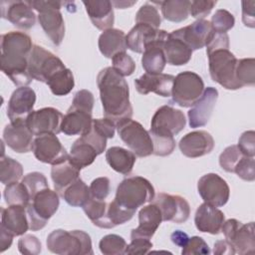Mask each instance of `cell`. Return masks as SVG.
Segmentation results:
<instances>
[{
  "mask_svg": "<svg viewBox=\"0 0 255 255\" xmlns=\"http://www.w3.org/2000/svg\"><path fill=\"white\" fill-rule=\"evenodd\" d=\"M33 47L30 36L24 32L1 35V71L18 87H26L33 80L28 71Z\"/></svg>",
  "mask_w": 255,
  "mask_h": 255,
  "instance_id": "1",
  "label": "cell"
},
{
  "mask_svg": "<svg viewBox=\"0 0 255 255\" xmlns=\"http://www.w3.org/2000/svg\"><path fill=\"white\" fill-rule=\"evenodd\" d=\"M97 84L105 118L116 124L124 119H130L132 107L129 102L128 85L125 78L112 67H107L99 73Z\"/></svg>",
  "mask_w": 255,
  "mask_h": 255,
  "instance_id": "2",
  "label": "cell"
},
{
  "mask_svg": "<svg viewBox=\"0 0 255 255\" xmlns=\"http://www.w3.org/2000/svg\"><path fill=\"white\" fill-rule=\"evenodd\" d=\"M154 198L152 184L142 176H129L118 185L115 201L123 208L134 212Z\"/></svg>",
  "mask_w": 255,
  "mask_h": 255,
  "instance_id": "3",
  "label": "cell"
},
{
  "mask_svg": "<svg viewBox=\"0 0 255 255\" xmlns=\"http://www.w3.org/2000/svg\"><path fill=\"white\" fill-rule=\"evenodd\" d=\"M47 248L59 255H93L92 240L83 230L66 231L56 229L47 237Z\"/></svg>",
  "mask_w": 255,
  "mask_h": 255,
  "instance_id": "4",
  "label": "cell"
},
{
  "mask_svg": "<svg viewBox=\"0 0 255 255\" xmlns=\"http://www.w3.org/2000/svg\"><path fill=\"white\" fill-rule=\"evenodd\" d=\"M30 6L39 12L38 21L44 32L56 46L61 45L65 36V22L60 9L65 2L61 1H28Z\"/></svg>",
  "mask_w": 255,
  "mask_h": 255,
  "instance_id": "5",
  "label": "cell"
},
{
  "mask_svg": "<svg viewBox=\"0 0 255 255\" xmlns=\"http://www.w3.org/2000/svg\"><path fill=\"white\" fill-rule=\"evenodd\" d=\"M211 79L226 90H238L242 87L236 79L237 58L229 49L215 50L207 54Z\"/></svg>",
  "mask_w": 255,
  "mask_h": 255,
  "instance_id": "6",
  "label": "cell"
},
{
  "mask_svg": "<svg viewBox=\"0 0 255 255\" xmlns=\"http://www.w3.org/2000/svg\"><path fill=\"white\" fill-rule=\"evenodd\" d=\"M59 204V194L56 190L47 187L36 193L26 207L30 229L38 231L44 228L48 220L58 210Z\"/></svg>",
  "mask_w": 255,
  "mask_h": 255,
  "instance_id": "7",
  "label": "cell"
},
{
  "mask_svg": "<svg viewBox=\"0 0 255 255\" xmlns=\"http://www.w3.org/2000/svg\"><path fill=\"white\" fill-rule=\"evenodd\" d=\"M122 140L135 156L145 157L153 154V143L149 132L136 121L124 119L116 124Z\"/></svg>",
  "mask_w": 255,
  "mask_h": 255,
  "instance_id": "8",
  "label": "cell"
},
{
  "mask_svg": "<svg viewBox=\"0 0 255 255\" xmlns=\"http://www.w3.org/2000/svg\"><path fill=\"white\" fill-rule=\"evenodd\" d=\"M202 78L194 72L184 71L174 77L171 91V102L182 107H192L204 91Z\"/></svg>",
  "mask_w": 255,
  "mask_h": 255,
  "instance_id": "9",
  "label": "cell"
},
{
  "mask_svg": "<svg viewBox=\"0 0 255 255\" xmlns=\"http://www.w3.org/2000/svg\"><path fill=\"white\" fill-rule=\"evenodd\" d=\"M185 125L184 114L180 110L165 105L154 113L148 132L150 136L173 137L185 128Z\"/></svg>",
  "mask_w": 255,
  "mask_h": 255,
  "instance_id": "10",
  "label": "cell"
},
{
  "mask_svg": "<svg viewBox=\"0 0 255 255\" xmlns=\"http://www.w3.org/2000/svg\"><path fill=\"white\" fill-rule=\"evenodd\" d=\"M221 232L225 240L234 248L235 253L245 255L255 252L254 222L243 224L237 219L231 218L224 221Z\"/></svg>",
  "mask_w": 255,
  "mask_h": 255,
  "instance_id": "11",
  "label": "cell"
},
{
  "mask_svg": "<svg viewBox=\"0 0 255 255\" xmlns=\"http://www.w3.org/2000/svg\"><path fill=\"white\" fill-rule=\"evenodd\" d=\"M63 68L65 65L59 57L39 45H34L28 66L29 74L33 80L47 83L54 73Z\"/></svg>",
  "mask_w": 255,
  "mask_h": 255,
  "instance_id": "12",
  "label": "cell"
},
{
  "mask_svg": "<svg viewBox=\"0 0 255 255\" xmlns=\"http://www.w3.org/2000/svg\"><path fill=\"white\" fill-rule=\"evenodd\" d=\"M197 190L205 203L215 207L225 205L230 195L227 182L216 173H207L201 176L197 182Z\"/></svg>",
  "mask_w": 255,
  "mask_h": 255,
  "instance_id": "13",
  "label": "cell"
},
{
  "mask_svg": "<svg viewBox=\"0 0 255 255\" xmlns=\"http://www.w3.org/2000/svg\"><path fill=\"white\" fill-rule=\"evenodd\" d=\"M32 151L39 161L52 165L59 164L69 157L66 148L54 133L36 136L34 138Z\"/></svg>",
  "mask_w": 255,
  "mask_h": 255,
  "instance_id": "14",
  "label": "cell"
},
{
  "mask_svg": "<svg viewBox=\"0 0 255 255\" xmlns=\"http://www.w3.org/2000/svg\"><path fill=\"white\" fill-rule=\"evenodd\" d=\"M64 116L55 108H42L33 111L26 120V126L34 135L46 133L58 134L61 132V125Z\"/></svg>",
  "mask_w": 255,
  "mask_h": 255,
  "instance_id": "15",
  "label": "cell"
},
{
  "mask_svg": "<svg viewBox=\"0 0 255 255\" xmlns=\"http://www.w3.org/2000/svg\"><path fill=\"white\" fill-rule=\"evenodd\" d=\"M152 203L159 208L162 215V221H171L179 224L185 222L189 217V204L185 198L179 195H171L161 192L152 199Z\"/></svg>",
  "mask_w": 255,
  "mask_h": 255,
  "instance_id": "16",
  "label": "cell"
},
{
  "mask_svg": "<svg viewBox=\"0 0 255 255\" xmlns=\"http://www.w3.org/2000/svg\"><path fill=\"white\" fill-rule=\"evenodd\" d=\"M36 103L35 91L26 86L17 88L11 95L7 105V116L10 123H24L33 112Z\"/></svg>",
  "mask_w": 255,
  "mask_h": 255,
  "instance_id": "17",
  "label": "cell"
},
{
  "mask_svg": "<svg viewBox=\"0 0 255 255\" xmlns=\"http://www.w3.org/2000/svg\"><path fill=\"white\" fill-rule=\"evenodd\" d=\"M168 33L164 30L154 29L145 24H135L126 37L127 47L135 53H143L146 46L156 41H163Z\"/></svg>",
  "mask_w": 255,
  "mask_h": 255,
  "instance_id": "18",
  "label": "cell"
},
{
  "mask_svg": "<svg viewBox=\"0 0 255 255\" xmlns=\"http://www.w3.org/2000/svg\"><path fill=\"white\" fill-rule=\"evenodd\" d=\"M178 146L183 155L189 158H196L212 151L214 148V139L205 130H194L181 137Z\"/></svg>",
  "mask_w": 255,
  "mask_h": 255,
  "instance_id": "19",
  "label": "cell"
},
{
  "mask_svg": "<svg viewBox=\"0 0 255 255\" xmlns=\"http://www.w3.org/2000/svg\"><path fill=\"white\" fill-rule=\"evenodd\" d=\"M2 17L21 29H30L36 23V14L28 1H2Z\"/></svg>",
  "mask_w": 255,
  "mask_h": 255,
  "instance_id": "20",
  "label": "cell"
},
{
  "mask_svg": "<svg viewBox=\"0 0 255 255\" xmlns=\"http://www.w3.org/2000/svg\"><path fill=\"white\" fill-rule=\"evenodd\" d=\"M217 99L218 91L215 88L207 87L204 89L200 99L187 112L190 128H200L208 123Z\"/></svg>",
  "mask_w": 255,
  "mask_h": 255,
  "instance_id": "21",
  "label": "cell"
},
{
  "mask_svg": "<svg viewBox=\"0 0 255 255\" xmlns=\"http://www.w3.org/2000/svg\"><path fill=\"white\" fill-rule=\"evenodd\" d=\"M173 82L174 76L172 75L144 73L134 80V86L136 91L141 95H147L151 92L163 98H168L171 96Z\"/></svg>",
  "mask_w": 255,
  "mask_h": 255,
  "instance_id": "22",
  "label": "cell"
},
{
  "mask_svg": "<svg viewBox=\"0 0 255 255\" xmlns=\"http://www.w3.org/2000/svg\"><path fill=\"white\" fill-rule=\"evenodd\" d=\"M33 133L24 123H10L4 128L3 140L18 153L29 152L33 148Z\"/></svg>",
  "mask_w": 255,
  "mask_h": 255,
  "instance_id": "23",
  "label": "cell"
},
{
  "mask_svg": "<svg viewBox=\"0 0 255 255\" xmlns=\"http://www.w3.org/2000/svg\"><path fill=\"white\" fill-rule=\"evenodd\" d=\"M93 112L71 106L63 118L61 131L66 135H83L88 132L93 124Z\"/></svg>",
  "mask_w": 255,
  "mask_h": 255,
  "instance_id": "24",
  "label": "cell"
},
{
  "mask_svg": "<svg viewBox=\"0 0 255 255\" xmlns=\"http://www.w3.org/2000/svg\"><path fill=\"white\" fill-rule=\"evenodd\" d=\"M224 221V213L217 207L205 202L198 206L194 215V223L197 230L213 235L220 233Z\"/></svg>",
  "mask_w": 255,
  "mask_h": 255,
  "instance_id": "25",
  "label": "cell"
},
{
  "mask_svg": "<svg viewBox=\"0 0 255 255\" xmlns=\"http://www.w3.org/2000/svg\"><path fill=\"white\" fill-rule=\"evenodd\" d=\"M1 227L13 236L24 235L30 229L27 209L22 205H8L1 208Z\"/></svg>",
  "mask_w": 255,
  "mask_h": 255,
  "instance_id": "26",
  "label": "cell"
},
{
  "mask_svg": "<svg viewBox=\"0 0 255 255\" xmlns=\"http://www.w3.org/2000/svg\"><path fill=\"white\" fill-rule=\"evenodd\" d=\"M161 222L162 215L157 205L151 203L142 207L138 212V226L131 230L130 238L150 239Z\"/></svg>",
  "mask_w": 255,
  "mask_h": 255,
  "instance_id": "27",
  "label": "cell"
},
{
  "mask_svg": "<svg viewBox=\"0 0 255 255\" xmlns=\"http://www.w3.org/2000/svg\"><path fill=\"white\" fill-rule=\"evenodd\" d=\"M163 52L166 62L171 66L185 65L192 56V50L183 41L177 30L168 33L163 44Z\"/></svg>",
  "mask_w": 255,
  "mask_h": 255,
  "instance_id": "28",
  "label": "cell"
},
{
  "mask_svg": "<svg viewBox=\"0 0 255 255\" xmlns=\"http://www.w3.org/2000/svg\"><path fill=\"white\" fill-rule=\"evenodd\" d=\"M86 11L93 25L99 30H108L113 28L115 22L114 7L108 0H88L83 1Z\"/></svg>",
  "mask_w": 255,
  "mask_h": 255,
  "instance_id": "29",
  "label": "cell"
},
{
  "mask_svg": "<svg viewBox=\"0 0 255 255\" xmlns=\"http://www.w3.org/2000/svg\"><path fill=\"white\" fill-rule=\"evenodd\" d=\"M177 31L187 46L194 51L206 46L207 40L212 32V28L209 21L200 19L188 26L177 29Z\"/></svg>",
  "mask_w": 255,
  "mask_h": 255,
  "instance_id": "30",
  "label": "cell"
},
{
  "mask_svg": "<svg viewBox=\"0 0 255 255\" xmlns=\"http://www.w3.org/2000/svg\"><path fill=\"white\" fill-rule=\"evenodd\" d=\"M127 35L120 29L111 28L105 30L99 37L98 45L100 52L106 57L112 59L115 55L126 52L128 49L126 42Z\"/></svg>",
  "mask_w": 255,
  "mask_h": 255,
  "instance_id": "31",
  "label": "cell"
},
{
  "mask_svg": "<svg viewBox=\"0 0 255 255\" xmlns=\"http://www.w3.org/2000/svg\"><path fill=\"white\" fill-rule=\"evenodd\" d=\"M80 170L69 160V157L59 164L52 165L51 177L59 195L62 196L65 189L80 177Z\"/></svg>",
  "mask_w": 255,
  "mask_h": 255,
  "instance_id": "32",
  "label": "cell"
},
{
  "mask_svg": "<svg viewBox=\"0 0 255 255\" xmlns=\"http://www.w3.org/2000/svg\"><path fill=\"white\" fill-rule=\"evenodd\" d=\"M164 41H156L144 49L141 57V65L145 73L160 74L166 65V58L163 52Z\"/></svg>",
  "mask_w": 255,
  "mask_h": 255,
  "instance_id": "33",
  "label": "cell"
},
{
  "mask_svg": "<svg viewBox=\"0 0 255 255\" xmlns=\"http://www.w3.org/2000/svg\"><path fill=\"white\" fill-rule=\"evenodd\" d=\"M106 159L109 165L117 172L128 175L131 172L135 155L132 151L121 146H112L106 152Z\"/></svg>",
  "mask_w": 255,
  "mask_h": 255,
  "instance_id": "34",
  "label": "cell"
},
{
  "mask_svg": "<svg viewBox=\"0 0 255 255\" xmlns=\"http://www.w3.org/2000/svg\"><path fill=\"white\" fill-rule=\"evenodd\" d=\"M98 153L96 149L81 137L74 141L71 146L69 160L79 169L89 166L94 162Z\"/></svg>",
  "mask_w": 255,
  "mask_h": 255,
  "instance_id": "35",
  "label": "cell"
},
{
  "mask_svg": "<svg viewBox=\"0 0 255 255\" xmlns=\"http://www.w3.org/2000/svg\"><path fill=\"white\" fill-rule=\"evenodd\" d=\"M160 6L161 14L167 21L179 23L187 19L189 15V3L187 0H166L154 2Z\"/></svg>",
  "mask_w": 255,
  "mask_h": 255,
  "instance_id": "36",
  "label": "cell"
},
{
  "mask_svg": "<svg viewBox=\"0 0 255 255\" xmlns=\"http://www.w3.org/2000/svg\"><path fill=\"white\" fill-rule=\"evenodd\" d=\"M82 208L94 225L105 229L112 228L107 216L108 203L105 200H98L91 196Z\"/></svg>",
  "mask_w": 255,
  "mask_h": 255,
  "instance_id": "37",
  "label": "cell"
},
{
  "mask_svg": "<svg viewBox=\"0 0 255 255\" xmlns=\"http://www.w3.org/2000/svg\"><path fill=\"white\" fill-rule=\"evenodd\" d=\"M46 84L55 96L61 97L68 95L74 89L75 80L72 71L65 67L54 73Z\"/></svg>",
  "mask_w": 255,
  "mask_h": 255,
  "instance_id": "38",
  "label": "cell"
},
{
  "mask_svg": "<svg viewBox=\"0 0 255 255\" xmlns=\"http://www.w3.org/2000/svg\"><path fill=\"white\" fill-rule=\"evenodd\" d=\"M62 197L69 205L82 207L91 197L90 187H88V185L79 177L65 189Z\"/></svg>",
  "mask_w": 255,
  "mask_h": 255,
  "instance_id": "39",
  "label": "cell"
},
{
  "mask_svg": "<svg viewBox=\"0 0 255 255\" xmlns=\"http://www.w3.org/2000/svg\"><path fill=\"white\" fill-rule=\"evenodd\" d=\"M23 175V166L17 160L2 155L0 160V179L5 185L18 182Z\"/></svg>",
  "mask_w": 255,
  "mask_h": 255,
  "instance_id": "40",
  "label": "cell"
},
{
  "mask_svg": "<svg viewBox=\"0 0 255 255\" xmlns=\"http://www.w3.org/2000/svg\"><path fill=\"white\" fill-rule=\"evenodd\" d=\"M3 196L8 205H22L27 207L30 203V194L22 182L6 185Z\"/></svg>",
  "mask_w": 255,
  "mask_h": 255,
  "instance_id": "41",
  "label": "cell"
},
{
  "mask_svg": "<svg viewBox=\"0 0 255 255\" xmlns=\"http://www.w3.org/2000/svg\"><path fill=\"white\" fill-rule=\"evenodd\" d=\"M127 246L126 240L117 234H108L104 236L99 243L100 250L105 255L126 254Z\"/></svg>",
  "mask_w": 255,
  "mask_h": 255,
  "instance_id": "42",
  "label": "cell"
},
{
  "mask_svg": "<svg viewBox=\"0 0 255 255\" xmlns=\"http://www.w3.org/2000/svg\"><path fill=\"white\" fill-rule=\"evenodd\" d=\"M236 79L242 88L255 84V60L253 58L237 61Z\"/></svg>",
  "mask_w": 255,
  "mask_h": 255,
  "instance_id": "43",
  "label": "cell"
},
{
  "mask_svg": "<svg viewBox=\"0 0 255 255\" xmlns=\"http://www.w3.org/2000/svg\"><path fill=\"white\" fill-rule=\"evenodd\" d=\"M136 24H145L151 26L154 29H159L161 24V17L158 13L157 8L152 3L143 4L135 15Z\"/></svg>",
  "mask_w": 255,
  "mask_h": 255,
  "instance_id": "44",
  "label": "cell"
},
{
  "mask_svg": "<svg viewBox=\"0 0 255 255\" xmlns=\"http://www.w3.org/2000/svg\"><path fill=\"white\" fill-rule=\"evenodd\" d=\"M210 24L213 31L219 33H227V31L234 27L235 19L229 11L225 9H218L213 14Z\"/></svg>",
  "mask_w": 255,
  "mask_h": 255,
  "instance_id": "45",
  "label": "cell"
},
{
  "mask_svg": "<svg viewBox=\"0 0 255 255\" xmlns=\"http://www.w3.org/2000/svg\"><path fill=\"white\" fill-rule=\"evenodd\" d=\"M244 154L236 144L227 146L219 155V164L227 172H233L236 164Z\"/></svg>",
  "mask_w": 255,
  "mask_h": 255,
  "instance_id": "46",
  "label": "cell"
},
{
  "mask_svg": "<svg viewBox=\"0 0 255 255\" xmlns=\"http://www.w3.org/2000/svg\"><path fill=\"white\" fill-rule=\"evenodd\" d=\"M134 212L128 211L123 207H121L115 200L110 202L108 204V212L107 216L109 219V222L111 224V227L114 228L118 225L124 224L130 220L133 216Z\"/></svg>",
  "mask_w": 255,
  "mask_h": 255,
  "instance_id": "47",
  "label": "cell"
},
{
  "mask_svg": "<svg viewBox=\"0 0 255 255\" xmlns=\"http://www.w3.org/2000/svg\"><path fill=\"white\" fill-rule=\"evenodd\" d=\"M21 182L26 186V188L30 194V200L36 193H38L39 191H41L44 188L49 187V184H48V181H47V178L45 177V175L38 171H33V172L26 174L22 178Z\"/></svg>",
  "mask_w": 255,
  "mask_h": 255,
  "instance_id": "48",
  "label": "cell"
},
{
  "mask_svg": "<svg viewBox=\"0 0 255 255\" xmlns=\"http://www.w3.org/2000/svg\"><path fill=\"white\" fill-rule=\"evenodd\" d=\"M112 68L123 77L130 76L135 70V63L132 58L126 52L119 53L112 58Z\"/></svg>",
  "mask_w": 255,
  "mask_h": 255,
  "instance_id": "49",
  "label": "cell"
},
{
  "mask_svg": "<svg viewBox=\"0 0 255 255\" xmlns=\"http://www.w3.org/2000/svg\"><path fill=\"white\" fill-rule=\"evenodd\" d=\"M234 173L243 180L253 181L255 179V161L254 157L243 155L234 168Z\"/></svg>",
  "mask_w": 255,
  "mask_h": 255,
  "instance_id": "50",
  "label": "cell"
},
{
  "mask_svg": "<svg viewBox=\"0 0 255 255\" xmlns=\"http://www.w3.org/2000/svg\"><path fill=\"white\" fill-rule=\"evenodd\" d=\"M18 249L22 254L38 255L42 250V245L36 236L32 234H26L19 239Z\"/></svg>",
  "mask_w": 255,
  "mask_h": 255,
  "instance_id": "51",
  "label": "cell"
},
{
  "mask_svg": "<svg viewBox=\"0 0 255 255\" xmlns=\"http://www.w3.org/2000/svg\"><path fill=\"white\" fill-rule=\"evenodd\" d=\"M111 190V181L108 177L102 176L94 179L90 185L91 196L98 200H105Z\"/></svg>",
  "mask_w": 255,
  "mask_h": 255,
  "instance_id": "52",
  "label": "cell"
},
{
  "mask_svg": "<svg viewBox=\"0 0 255 255\" xmlns=\"http://www.w3.org/2000/svg\"><path fill=\"white\" fill-rule=\"evenodd\" d=\"M216 5V1L211 0H194L189 3V14L197 20L206 17L213 7Z\"/></svg>",
  "mask_w": 255,
  "mask_h": 255,
  "instance_id": "53",
  "label": "cell"
},
{
  "mask_svg": "<svg viewBox=\"0 0 255 255\" xmlns=\"http://www.w3.org/2000/svg\"><path fill=\"white\" fill-rule=\"evenodd\" d=\"M209 253H210V249L207 243L199 236L190 237L187 243L182 247V251H181L182 255H189V254L206 255Z\"/></svg>",
  "mask_w": 255,
  "mask_h": 255,
  "instance_id": "54",
  "label": "cell"
},
{
  "mask_svg": "<svg viewBox=\"0 0 255 255\" xmlns=\"http://www.w3.org/2000/svg\"><path fill=\"white\" fill-rule=\"evenodd\" d=\"M81 138L84 139L85 141H87L88 143H90L96 149L98 155L103 153L106 149L108 138H106L104 135H102L93 126L88 132L81 135Z\"/></svg>",
  "mask_w": 255,
  "mask_h": 255,
  "instance_id": "55",
  "label": "cell"
},
{
  "mask_svg": "<svg viewBox=\"0 0 255 255\" xmlns=\"http://www.w3.org/2000/svg\"><path fill=\"white\" fill-rule=\"evenodd\" d=\"M206 54L220 49H229V36L227 33H219L212 30L207 43Z\"/></svg>",
  "mask_w": 255,
  "mask_h": 255,
  "instance_id": "56",
  "label": "cell"
},
{
  "mask_svg": "<svg viewBox=\"0 0 255 255\" xmlns=\"http://www.w3.org/2000/svg\"><path fill=\"white\" fill-rule=\"evenodd\" d=\"M237 146L241 150V152L250 157H254L255 155V132L254 130H246L244 131L238 140Z\"/></svg>",
  "mask_w": 255,
  "mask_h": 255,
  "instance_id": "57",
  "label": "cell"
},
{
  "mask_svg": "<svg viewBox=\"0 0 255 255\" xmlns=\"http://www.w3.org/2000/svg\"><path fill=\"white\" fill-rule=\"evenodd\" d=\"M152 248V243L149 239L135 237L131 238L130 243L127 246L126 254H147Z\"/></svg>",
  "mask_w": 255,
  "mask_h": 255,
  "instance_id": "58",
  "label": "cell"
},
{
  "mask_svg": "<svg viewBox=\"0 0 255 255\" xmlns=\"http://www.w3.org/2000/svg\"><path fill=\"white\" fill-rule=\"evenodd\" d=\"M92 126L106 138H113L115 136L116 123L108 118L93 119Z\"/></svg>",
  "mask_w": 255,
  "mask_h": 255,
  "instance_id": "59",
  "label": "cell"
},
{
  "mask_svg": "<svg viewBox=\"0 0 255 255\" xmlns=\"http://www.w3.org/2000/svg\"><path fill=\"white\" fill-rule=\"evenodd\" d=\"M255 1H242V22L246 27H255Z\"/></svg>",
  "mask_w": 255,
  "mask_h": 255,
  "instance_id": "60",
  "label": "cell"
},
{
  "mask_svg": "<svg viewBox=\"0 0 255 255\" xmlns=\"http://www.w3.org/2000/svg\"><path fill=\"white\" fill-rule=\"evenodd\" d=\"M213 253L216 255H233L236 254L234 248L226 240H218L214 243Z\"/></svg>",
  "mask_w": 255,
  "mask_h": 255,
  "instance_id": "61",
  "label": "cell"
},
{
  "mask_svg": "<svg viewBox=\"0 0 255 255\" xmlns=\"http://www.w3.org/2000/svg\"><path fill=\"white\" fill-rule=\"evenodd\" d=\"M0 252H4L6 249L10 248L12 241H13V235L6 231L3 227L0 226Z\"/></svg>",
  "mask_w": 255,
  "mask_h": 255,
  "instance_id": "62",
  "label": "cell"
},
{
  "mask_svg": "<svg viewBox=\"0 0 255 255\" xmlns=\"http://www.w3.org/2000/svg\"><path fill=\"white\" fill-rule=\"evenodd\" d=\"M170 239H171V241H172L173 244H175V245H177V246H179V247H183V246L187 243L189 237H188V235H187L186 233H184L183 231L175 230V231L170 235Z\"/></svg>",
  "mask_w": 255,
  "mask_h": 255,
  "instance_id": "63",
  "label": "cell"
},
{
  "mask_svg": "<svg viewBox=\"0 0 255 255\" xmlns=\"http://www.w3.org/2000/svg\"><path fill=\"white\" fill-rule=\"evenodd\" d=\"M136 2V1H135ZM134 1H132V2H127V1H112V4L113 5H115L117 8H121V9H124V8H128V7H129V6H131V5H133L134 3H135Z\"/></svg>",
  "mask_w": 255,
  "mask_h": 255,
  "instance_id": "64",
  "label": "cell"
}]
</instances>
